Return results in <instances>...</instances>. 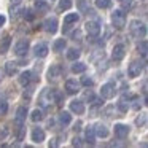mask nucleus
<instances>
[{"instance_id":"nucleus-1","label":"nucleus","mask_w":148,"mask_h":148,"mask_svg":"<svg viewBox=\"0 0 148 148\" xmlns=\"http://www.w3.org/2000/svg\"><path fill=\"white\" fill-rule=\"evenodd\" d=\"M129 34H131L132 38H145L147 35V26L142 23L140 19H132L129 23Z\"/></svg>"},{"instance_id":"nucleus-2","label":"nucleus","mask_w":148,"mask_h":148,"mask_svg":"<svg viewBox=\"0 0 148 148\" xmlns=\"http://www.w3.org/2000/svg\"><path fill=\"white\" fill-rule=\"evenodd\" d=\"M38 103L42 108H51L54 105V89L45 88L38 96Z\"/></svg>"},{"instance_id":"nucleus-3","label":"nucleus","mask_w":148,"mask_h":148,"mask_svg":"<svg viewBox=\"0 0 148 148\" xmlns=\"http://www.w3.org/2000/svg\"><path fill=\"white\" fill-rule=\"evenodd\" d=\"M126 21H127V18H126V13L123 10H115L112 13V24H113V27H115L116 30L124 29Z\"/></svg>"},{"instance_id":"nucleus-4","label":"nucleus","mask_w":148,"mask_h":148,"mask_svg":"<svg viewBox=\"0 0 148 148\" xmlns=\"http://www.w3.org/2000/svg\"><path fill=\"white\" fill-rule=\"evenodd\" d=\"M62 77V67L59 64H53L51 67L48 69V72H46V78H48L49 83H56V81H59Z\"/></svg>"},{"instance_id":"nucleus-5","label":"nucleus","mask_w":148,"mask_h":148,"mask_svg":"<svg viewBox=\"0 0 148 148\" xmlns=\"http://www.w3.org/2000/svg\"><path fill=\"white\" fill-rule=\"evenodd\" d=\"M29 49H30L29 40H27V38H23V40H19V42L14 45V54H16L18 58H26L27 53H29Z\"/></svg>"},{"instance_id":"nucleus-6","label":"nucleus","mask_w":148,"mask_h":148,"mask_svg":"<svg viewBox=\"0 0 148 148\" xmlns=\"http://www.w3.org/2000/svg\"><path fill=\"white\" fill-rule=\"evenodd\" d=\"M143 61H132L131 64H129V67H127V75L131 78H137V77H140V73H142V70H143Z\"/></svg>"},{"instance_id":"nucleus-7","label":"nucleus","mask_w":148,"mask_h":148,"mask_svg":"<svg viewBox=\"0 0 148 148\" xmlns=\"http://www.w3.org/2000/svg\"><path fill=\"white\" fill-rule=\"evenodd\" d=\"M115 94H116V84L113 81L102 84V88H100V97L102 99H112V97H115Z\"/></svg>"},{"instance_id":"nucleus-8","label":"nucleus","mask_w":148,"mask_h":148,"mask_svg":"<svg viewBox=\"0 0 148 148\" xmlns=\"http://www.w3.org/2000/svg\"><path fill=\"white\" fill-rule=\"evenodd\" d=\"M84 29H86L88 35L92 37V38H96V37L100 34V21H97V19L88 21V23L84 24Z\"/></svg>"},{"instance_id":"nucleus-9","label":"nucleus","mask_w":148,"mask_h":148,"mask_svg":"<svg viewBox=\"0 0 148 148\" xmlns=\"http://www.w3.org/2000/svg\"><path fill=\"white\" fill-rule=\"evenodd\" d=\"M48 53H49V48H48V43H45V42H40L34 46V56L38 59L48 56Z\"/></svg>"},{"instance_id":"nucleus-10","label":"nucleus","mask_w":148,"mask_h":148,"mask_svg":"<svg viewBox=\"0 0 148 148\" xmlns=\"http://www.w3.org/2000/svg\"><path fill=\"white\" fill-rule=\"evenodd\" d=\"M115 137L119 138V140H123V138H126L129 135V132H131V127H129L127 124H115Z\"/></svg>"},{"instance_id":"nucleus-11","label":"nucleus","mask_w":148,"mask_h":148,"mask_svg":"<svg viewBox=\"0 0 148 148\" xmlns=\"http://www.w3.org/2000/svg\"><path fill=\"white\" fill-rule=\"evenodd\" d=\"M124 56H126V46L123 43H118V45L113 46V49H112L113 61H121V59H124Z\"/></svg>"},{"instance_id":"nucleus-12","label":"nucleus","mask_w":148,"mask_h":148,"mask_svg":"<svg viewBox=\"0 0 148 148\" xmlns=\"http://www.w3.org/2000/svg\"><path fill=\"white\" fill-rule=\"evenodd\" d=\"M43 29L46 30L48 34H56L58 32V19L56 18H46L45 23H43Z\"/></svg>"},{"instance_id":"nucleus-13","label":"nucleus","mask_w":148,"mask_h":148,"mask_svg":"<svg viewBox=\"0 0 148 148\" xmlns=\"http://www.w3.org/2000/svg\"><path fill=\"white\" fill-rule=\"evenodd\" d=\"M84 110H86V107H84L83 100L75 99V100H72V102H70V112L72 113H75V115H83Z\"/></svg>"},{"instance_id":"nucleus-14","label":"nucleus","mask_w":148,"mask_h":148,"mask_svg":"<svg viewBox=\"0 0 148 148\" xmlns=\"http://www.w3.org/2000/svg\"><path fill=\"white\" fill-rule=\"evenodd\" d=\"M94 134H96V137H100V138H107L110 134L108 127H107L105 124H102V123H97L96 126H94Z\"/></svg>"},{"instance_id":"nucleus-15","label":"nucleus","mask_w":148,"mask_h":148,"mask_svg":"<svg viewBox=\"0 0 148 148\" xmlns=\"http://www.w3.org/2000/svg\"><path fill=\"white\" fill-rule=\"evenodd\" d=\"M80 86L81 84L78 83L77 80H67L65 81V92L67 94H77L80 91Z\"/></svg>"},{"instance_id":"nucleus-16","label":"nucleus","mask_w":148,"mask_h":148,"mask_svg":"<svg viewBox=\"0 0 148 148\" xmlns=\"http://www.w3.org/2000/svg\"><path fill=\"white\" fill-rule=\"evenodd\" d=\"M27 118V108L26 107H19V108L16 110V116H14V123H16L18 126L19 124H24V121H26Z\"/></svg>"},{"instance_id":"nucleus-17","label":"nucleus","mask_w":148,"mask_h":148,"mask_svg":"<svg viewBox=\"0 0 148 148\" xmlns=\"http://www.w3.org/2000/svg\"><path fill=\"white\" fill-rule=\"evenodd\" d=\"M45 140V131L42 127H34L32 131V142L34 143H42Z\"/></svg>"},{"instance_id":"nucleus-18","label":"nucleus","mask_w":148,"mask_h":148,"mask_svg":"<svg viewBox=\"0 0 148 148\" xmlns=\"http://www.w3.org/2000/svg\"><path fill=\"white\" fill-rule=\"evenodd\" d=\"M78 19H80V16H78L77 13H69L67 16L64 18V30L67 29L69 26H72V24H77Z\"/></svg>"},{"instance_id":"nucleus-19","label":"nucleus","mask_w":148,"mask_h":148,"mask_svg":"<svg viewBox=\"0 0 148 148\" xmlns=\"http://www.w3.org/2000/svg\"><path fill=\"white\" fill-rule=\"evenodd\" d=\"M34 5H35V10L38 11V13H46V11H49V3L46 0H35Z\"/></svg>"},{"instance_id":"nucleus-20","label":"nucleus","mask_w":148,"mask_h":148,"mask_svg":"<svg viewBox=\"0 0 148 148\" xmlns=\"http://www.w3.org/2000/svg\"><path fill=\"white\" fill-rule=\"evenodd\" d=\"M84 138L89 145H94L96 143V134H94V126H88L86 127V132H84Z\"/></svg>"},{"instance_id":"nucleus-21","label":"nucleus","mask_w":148,"mask_h":148,"mask_svg":"<svg viewBox=\"0 0 148 148\" xmlns=\"http://www.w3.org/2000/svg\"><path fill=\"white\" fill-rule=\"evenodd\" d=\"M5 72H7L8 77H13V75L18 73V62H13V61H8L5 64Z\"/></svg>"},{"instance_id":"nucleus-22","label":"nucleus","mask_w":148,"mask_h":148,"mask_svg":"<svg viewBox=\"0 0 148 148\" xmlns=\"http://www.w3.org/2000/svg\"><path fill=\"white\" fill-rule=\"evenodd\" d=\"M30 81H32V72L30 70H26V72H23V73L19 75V84L21 86L26 88Z\"/></svg>"},{"instance_id":"nucleus-23","label":"nucleus","mask_w":148,"mask_h":148,"mask_svg":"<svg viewBox=\"0 0 148 148\" xmlns=\"http://www.w3.org/2000/svg\"><path fill=\"white\" fill-rule=\"evenodd\" d=\"M10 45H11V37H10V35L3 37V38H2V42H0V54H5V53H8Z\"/></svg>"},{"instance_id":"nucleus-24","label":"nucleus","mask_w":148,"mask_h":148,"mask_svg":"<svg viewBox=\"0 0 148 148\" xmlns=\"http://www.w3.org/2000/svg\"><path fill=\"white\" fill-rule=\"evenodd\" d=\"M59 123H61V126H69L72 123V115L69 112H61L59 113Z\"/></svg>"},{"instance_id":"nucleus-25","label":"nucleus","mask_w":148,"mask_h":148,"mask_svg":"<svg viewBox=\"0 0 148 148\" xmlns=\"http://www.w3.org/2000/svg\"><path fill=\"white\" fill-rule=\"evenodd\" d=\"M65 46H67V42H65L64 38H58L54 43H53V51L54 53H61L65 49Z\"/></svg>"},{"instance_id":"nucleus-26","label":"nucleus","mask_w":148,"mask_h":148,"mask_svg":"<svg viewBox=\"0 0 148 148\" xmlns=\"http://www.w3.org/2000/svg\"><path fill=\"white\" fill-rule=\"evenodd\" d=\"M43 118H45V115H43V110H40V108H35L30 113V119H32L34 123H40Z\"/></svg>"},{"instance_id":"nucleus-27","label":"nucleus","mask_w":148,"mask_h":148,"mask_svg":"<svg viewBox=\"0 0 148 148\" xmlns=\"http://www.w3.org/2000/svg\"><path fill=\"white\" fill-rule=\"evenodd\" d=\"M73 2L72 0H59V5H58V10L59 11H65V10H70Z\"/></svg>"},{"instance_id":"nucleus-28","label":"nucleus","mask_w":148,"mask_h":148,"mask_svg":"<svg viewBox=\"0 0 148 148\" xmlns=\"http://www.w3.org/2000/svg\"><path fill=\"white\" fill-rule=\"evenodd\" d=\"M24 137H26V126L24 124H19L16 127V140L18 142H23Z\"/></svg>"},{"instance_id":"nucleus-29","label":"nucleus","mask_w":148,"mask_h":148,"mask_svg":"<svg viewBox=\"0 0 148 148\" xmlns=\"http://www.w3.org/2000/svg\"><path fill=\"white\" fill-rule=\"evenodd\" d=\"M84 70H86V64H83V62L75 61V64L72 65V72H73V73H83Z\"/></svg>"},{"instance_id":"nucleus-30","label":"nucleus","mask_w":148,"mask_h":148,"mask_svg":"<svg viewBox=\"0 0 148 148\" xmlns=\"http://www.w3.org/2000/svg\"><path fill=\"white\" fill-rule=\"evenodd\" d=\"M78 58H80V49L70 48V49L67 51V59H69V61H77Z\"/></svg>"},{"instance_id":"nucleus-31","label":"nucleus","mask_w":148,"mask_h":148,"mask_svg":"<svg viewBox=\"0 0 148 148\" xmlns=\"http://www.w3.org/2000/svg\"><path fill=\"white\" fill-rule=\"evenodd\" d=\"M147 51H148V45H147V40H142L138 43V53L143 59H147Z\"/></svg>"},{"instance_id":"nucleus-32","label":"nucleus","mask_w":148,"mask_h":148,"mask_svg":"<svg viewBox=\"0 0 148 148\" xmlns=\"http://www.w3.org/2000/svg\"><path fill=\"white\" fill-rule=\"evenodd\" d=\"M96 7L100 10H107L112 7V0H96Z\"/></svg>"},{"instance_id":"nucleus-33","label":"nucleus","mask_w":148,"mask_h":148,"mask_svg":"<svg viewBox=\"0 0 148 148\" xmlns=\"http://www.w3.org/2000/svg\"><path fill=\"white\" fill-rule=\"evenodd\" d=\"M21 16H23L26 21H34V18H35V14L32 13V10H29V8H26V10H23V11H21Z\"/></svg>"},{"instance_id":"nucleus-34","label":"nucleus","mask_w":148,"mask_h":148,"mask_svg":"<svg viewBox=\"0 0 148 148\" xmlns=\"http://www.w3.org/2000/svg\"><path fill=\"white\" fill-rule=\"evenodd\" d=\"M62 102H64V94L59 89H54V103L56 105H62Z\"/></svg>"},{"instance_id":"nucleus-35","label":"nucleus","mask_w":148,"mask_h":148,"mask_svg":"<svg viewBox=\"0 0 148 148\" xmlns=\"http://www.w3.org/2000/svg\"><path fill=\"white\" fill-rule=\"evenodd\" d=\"M77 7L81 13H86L88 11V2L86 0H77Z\"/></svg>"},{"instance_id":"nucleus-36","label":"nucleus","mask_w":148,"mask_h":148,"mask_svg":"<svg viewBox=\"0 0 148 148\" xmlns=\"http://www.w3.org/2000/svg\"><path fill=\"white\" fill-rule=\"evenodd\" d=\"M118 108H119V112H121V113H126V112H127L129 105L126 103V99H123V97L119 99V102H118Z\"/></svg>"},{"instance_id":"nucleus-37","label":"nucleus","mask_w":148,"mask_h":148,"mask_svg":"<svg viewBox=\"0 0 148 148\" xmlns=\"http://www.w3.org/2000/svg\"><path fill=\"white\" fill-rule=\"evenodd\" d=\"M7 112H8V102L2 99V100H0V116L7 115Z\"/></svg>"},{"instance_id":"nucleus-38","label":"nucleus","mask_w":148,"mask_h":148,"mask_svg":"<svg viewBox=\"0 0 148 148\" xmlns=\"http://www.w3.org/2000/svg\"><path fill=\"white\" fill-rule=\"evenodd\" d=\"M81 84L86 86V88H91L94 84V81H92V78H89V77H83L81 78Z\"/></svg>"},{"instance_id":"nucleus-39","label":"nucleus","mask_w":148,"mask_h":148,"mask_svg":"<svg viewBox=\"0 0 148 148\" xmlns=\"http://www.w3.org/2000/svg\"><path fill=\"white\" fill-rule=\"evenodd\" d=\"M145 123H147V115H142V116H138V118L135 119V124L137 126H143Z\"/></svg>"},{"instance_id":"nucleus-40","label":"nucleus","mask_w":148,"mask_h":148,"mask_svg":"<svg viewBox=\"0 0 148 148\" xmlns=\"http://www.w3.org/2000/svg\"><path fill=\"white\" fill-rule=\"evenodd\" d=\"M72 145H73V147H81V138H80V137H73Z\"/></svg>"},{"instance_id":"nucleus-41","label":"nucleus","mask_w":148,"mask_h":148,"mask_svg":"<svg viewBox=\"0 0 148 148\" xmlns=\"http://www.w3.org/2000/svg\"><path fill=\"white\" fill-rule=\"evenodd\" d=\"M80 30H75L73 34H72V40H75V42H77V40H80Z\"/></svg>"},{"instance_id":"nucleus-42","label":"nucleus","mask_w":148,"mask_h":148,"mask_svg":"<svg viewBox=\"0 0 148 148\" xmlns=\"http://www.w3.org/2000/svg\"><path fill=\"white\" fill-rule=\"evenodd\" d=\"M5 23H7V18H5L3 14H0V27L5 26Z\"/></svg>"},{"instance_id":"nucleus-43","label":"nucleus","mask_w":148,"mask_h":148,"mask_svg":"<svg viewBox=\"0 0 148 148\" xmlns=\"http://www.w3.org/2000/svg\"><path fill=\"white\" fill-rule=\"evenodd\" d=\"M73 129H75V131H80V129H81V123H80V121H78V123H77V124H75V126H73Z\"/></svg>"},{"instance_id":"nucleus-44","label":"nucleus","mask_w":148,"mask_h":148,"mask_svg":"<svg viewBox=\"0 0 148 148\" xmlns=\"http://www.w3.org/2000/svg\"><path fill=\"white\" fill-rule=\"evenodd\" d=\"M21 2H23V0H10V3H11V5H19Z\"/></svg>"},{"instance_id":"nucleus-45","label":"nucleus","mask_w":148,"mask_h":148,"mask_svg":"<svg viewBox=\"0 0 148 148\" xmlns=\"http://www.w3.org/2000/svg\"><path fill=\"white\" fill-rule=\"evenodd\" d=\"M5 137V131H3V129H2V127H0V140H2V138H3Z\"/></svg>"},{"instance_id":"nucleus-46","label":"nucleus","mask_w":148,"mask_h":148,"mask_svg":"<svg viewBox=\"0 0 148 148\" xmlns=\"http://www.w3.org/2000/svg\"><path fill=\"white\" fill-rule=\"evenodd\" d=\"M0 83H2V72H0Z\"/></svg>"},{"instance_id":"nucleus-47","label":"nucleus","mask_w":148,"mask_h":148,"mask_svg":"<svg viewBox=\"0 0 148 148\" xmlns=\"http://www.w3.org/2000/svg\"><path fill=\"white\" fill-rule=\"evenodd\" d=\"M142 2H145V0H142Z\"/></svg>"},{"instance_id":"nucleus-48","label":"nucleus","mask_w":148,"mask_h":148,"mask_svg":"<svg viewBox=\"0 0 148 148\" xmlns=\"http://www.w3.org/2000/svg\"><path fill=\"white\" fill-rule=\"evenodd\" d=\"M119 2H121V0H119Z\"/></svg>"},{"instance_id":"nucleus-49","label":"nucleus","mask_w":148,"mask_h":148,"mask_svg":"<svg viewBox=\"0 0 148 148\" xmlns=\"http://www.w3.org/2000/svg\"><path fill=\"white\" fill-rule=\"evenodd\" d=\"M51 2H53V0H51Z\"/></svg>"}]
</instances>
